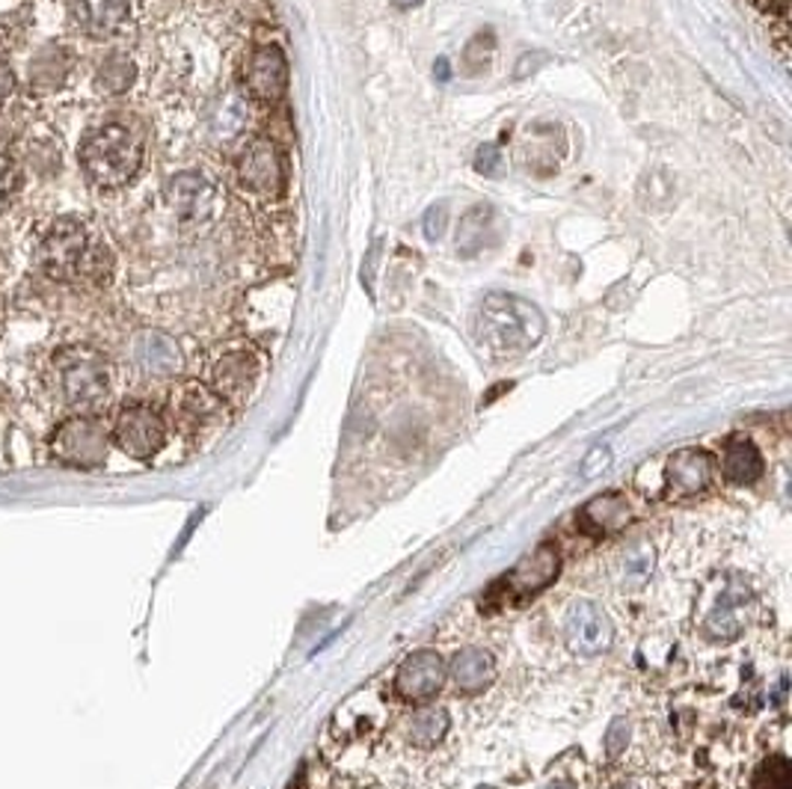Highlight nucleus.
I'll return each instance as SVG.
<instances>
[{"instance_id": "f257e3e1", "label": "nucleus", "mask_w": 792, "mask_h": 789, "mask_svg": "<svg viewBox=\"0 0 792 789\" xmlns=\"http://www.w3.org/2000/svg\"><path fill=\"white\" fill-rule=\"evenodd\" d=\"M472 332L481 351H487L493 360H514L543 339L547 318L535 303L522 300L517 294L493 292L479 303Z\"/></svg>"}, {"instance_id": "f03ea898", "label": "nucleus", "mask_w": 792, "mask_h": 789, "mask_svg": "<svg viewBox=\"0 0 792 789\" xmlns=\"http://www.w3.org/2000/svg\"><path fill=\"white\" fill-rule=\"evenodd\" d=\"M80 166L98 187H122L143 166V136L128 122H101L80 140Z\"/></svg>"}, {"instance_id": "7ed1b4c3", "label": "nucleus", "mask_w": 792, "mask_h": 789, "mask_svg": "<svg viewBox=\"0 0 792 789\" xmlns=\"http://www.w3.org/2000/svg\"><path fill=\"white\" fill-rule=\"evenodd\" d=\"M51 369H54V381H57L63 401L80 413L101 407L113 392V365L105 353L92 351V348L57 351Z\"/></svg>"}, {"instance_id": "20e7f679", "label": "nucleus", "mask_w": 792, "mask_h": 789, "mask_svg": "<svg viewBox=\"0 0 792 789\" xmlns=\"http://www.w3.org/2000/svg\"><path fill=\"white\" fill-rule=\"evenodd\" d=\"M264 371L267 360L253 341H229L208 362V386L223 404L244 407L262 386Z\"/></svg>"}, {"instance_id": "39448f33", "label": "nucleus", "mask_w": 792, "mask_h": 789, "mask_svg": "<svg viewBox=\"0 0 792 789\" xmlns=\"http://www.w3.org/2000/svg\"><path fill=\"white\" fill-rule=\"evenodd\" d=\"M92 250L87 226L75 217H59L40 241L42 271L54 280H78Z\"/></svg>"}, {"instance_id": "423d86ee", "label": "nucleus", "mask_w": 792, "mask_h": 789, "mask_svg": "<svg viewBox=\"0 0 792 789\" xmlns=\"http://www.w3.org/2000/svg\"><path fill=\"white\" fill-rule=\"evenodd\" d=\"M110 451V434L92 416H72L54 430L51 439V454L66 463V467L92 469L101 467L108 460Z\"/></svg>"}, {"instance_id": "0eeeda50", "label": "nucleus", "mask_w": 792, "mask_h": 789, "mask_svg": "<svg viewBox=\"0 0 792 789\" xmlns=\"http://www.w3.org/2000/svg\"><path fill=\"white\" fill-rule=\"evenodd\" d=\"M113 442L134 460H152L164 451L169 437L167 419L148 404H128L113 421Z\"/></svg>"}, {"instance_id": "6e6552de", "label": "nucleus", "mask_w": 792, "mask_h": 789, "mask_svg": "<svg viewBox=\"0 0 792 789\" xmlns=\"http://www.w3.org/2000/svg\"><path fill=\"white\" fill-rule=\"evenodd\" d=\"M173 419L182 434L190 439L215 437L217 430L226 428V404L217 398L208 383H182L173 392Z\"/></svg>"}, {"instance_id": "1a4fd4ad", "label": "nucleus", "mask_w": 792, "mask_h": 789, "mask_svg": "<svg viewBox=\"0 0 792 789\" xmlns=\"http://www.w3.org/2000/svg\"><path fill=\"white\" fill-rule=\"evenodd\" d=\"M238 182L250 194L271 199L279 196L285 187V161L279 155V149L264 136H255L244 146L241 157H238Z\"/></svg>"}, {"instance_id": "9d476101", "label": "nucleus", "mask_w": 792, "mask_h": 789, "mask_svg": "<svg viewBox=\"0 0 792 789\" xmlns=\"http://www.w3.org/2000/svg\"><path fill=\"white\" fill-rule=\"evenodd\" d=\"M564 638H568V647L573 654L597 656L615 642V626L597 603L579 600L564 617Z\"/></svg>"}, {"instance_id": "9b49d317", "label": "nucleus", "mask_w": 792, "mask_h": 789, "mask_svg": "<svg viewBox=\"0 0 792 789\" xmlns=\"http://www.w3.org/2000/svg\"><path fill=\"white\" fill-rule=\"evenodd\" d=\"M167 205L182 223H208L217 211V187L202 173H178L167 182Z\"/></svg>"}, {"instance_id": "f8f14e48", "label": "nucleus", "mask_w": 792, "mask_h": 789, "mask_svg": "<svg viewBox=\"0 0 792 789\" xmlns=\"http://www.w3.org/2000/svg\"><path fill=\"white\" fill-rule=\"evenodd\" d=\"M244 87L250 98H258L267 105L279 101L288 89V59H285L283 48H276V45L255 48L244 63Z\"/></svg>"}, {"instance_id": "ddd939ff", "label": "nucleus", "mask_w": 792, "mask_h": 789, "mask_svg": "<svg viewBox=\"0 0 792 789\" xmlns=\"http://www.w3.org/2000/svg\"><path fill=\"white\" fill-rule=\"evenodd\" d=\"M558 576V549L552 544L538 546L535 552H528L514 570H510L502 585L505 588V600H528V596L540 594L543 588L556 582Z\"/></svg>"}, {"instance_id": "4468645a", "label": "nucleus", "mask_w": 792, "mask_h": 789, "mask_svg": "<svg viewBox=\"0 0 792 789\" xmlns=\"http://www.w3.org/2000/svg\"><path fill=\"white\" fill-rule=\"evenodd\" d=\"M446 673H449V668H446L437 650H419V654L407 656L402 668H398L395 692L402 694L404 701H428V698H433L442 689Z\"/></svg>"}, {"instance_id": "2eb2a0df", "label": "nucleus", "mask_w": 792, "mask_h": 789, "mask_svg": "<svg viewBox=\"0 0 792 789\" xmlns=\"http://www.w3.org/2000/svg\"><path fill=\"white\" fill-rule=\"evenodd\" d=\"M715 463L704 449H680L668 458L666 467V496L689 498L704 493L713 484Z\"/></svg>"}, {"instance_id": "dca6fc26", "label": "nucleus", "mask_w": 792, "mask_h": 789, "mask_svg": "<svg viewBox=\"0 0 792 789\" xmlns=\"http://www.w3.org/2000/svg\"><path fill=\"white\" fill-rule=\"evenodd\" d=\"M80 28L96 40H113L134 28L138 0H75Z\"/></svg>"}, {"instance_id": "f3484780", "label": "nucleus", "mask_w": 792, "mask_h": 789, "mask_svg": "<svg viewBox=\"0 0 792 789\" xmlns=\"http://www.w3.org/2000/svg\"><path fill=\"white\" fill-rule=\"evenodd\" d=\"M131 360L146 377H173L182 369V351L167 332L143 330L131 341Z\"/></svg>"}, {"instance_id": "a211bd4d", "label": "nucleus", "mask_w": 792, "mask_h": 789, "mask_svg": "<svg viewBox=\"0 0 792 789\" xmlns=\"http://www.w3.org/2000/svg\"><path fill=\"white\" fill-rule=\"evenodd\" d=\"M632 519V505L624 493H603L594 502H587L585 511L579 514V526L587 535H608L620 532Z\"/></svg>"}, {"instance_id": "6ab92c4d", "label": "nucleus", "mask_w": 792, "mask_h": 789, "mask_svg": "<svg viewBox=\"0 0 792 789\" xmlns=\"http://www.w3.org/2000/svg\"><path fill=\"white\" fill-rule=\"evenodd\" d=\"M250 96L244 98L241 89H226L217 108L211 110V119H208V128H211V136L217 143H235L238 136L244 134L246 125H250Z\"/></svg>"}, {"instance_id": "aec40b11", "label": "nucleus", "mask_w": 792, "mask_h": 789, "mask_svg": "<svg viewBox=\"0 0 792 789\" xmlns=\"http://www.w3.org/2000/svg\"><path fill=\"white\" fill-rule=\"evenodd\" d=\"M449 671L460 692L481 694L490 682H493V677H496V665H493V656H490L487 650L466 647V650H460V654L451 659Z\"/></svg>"}, {"instance_id": "412c9836", "label": "nucleus", "mask_w": 792, "mask_h": 789, "mask_svg": "<svg viewBox=\"0 0 792 789\" xmlns=\"http://www.w3.org/2000/svg\"><path fill=\"white\" fill-rule=\"evenodd\" d=\"M763 454L751 439H727V446L722 451V472L730 484H754L757 478L763 475Z\"/></svg>"}, {"instance_id": "4be33fe9", "label": "nucleus", "mask_w": 792, "mask_h": 789, "mask_svg": "<svg viewBox=\"0 0 792 789\" xmlns=\"http://www.w3.org/2000/svg\"><path fill=\"white\" fill-rule=\"evenodd\" d=\"M493 232V208L490 205H475L466 215L460 217L458 238H454V250L463 259H475V255L487 246V238Z\"/></svg>"}, {"instance_id": "5701e85b", "label": "nucleus", "mask_w": 792, "mask_h": 789, "mask_svg": "<svg viewBox=\"0 0 792 789\" xmlns=\"http://www.w3.org/2000/svg\"><path fill=\"white\" fill-rule=\"evenodd\" d=\"M69 66L72 59L63 48H57V45L42 48L36 57L30 59V84L40 92H54L69 78Z\"/></svg>"}, {"instance_id": "b1692460", "label": "nucleus", "mask_w": 792, "mask_h": 789, "mask_svg": "<svg viewBox=\"0 0 792 789\" xmlns=\"http://www.w3.org/2000/svg\"><path fill=\"white\" fill-rule=\"evenodd\" d=\"M138 80V66L134 59L128 54H110V57L101 59V66L96 72V87L105 92V96H122L131 89V84Z\"/></svg>"}, {"instance_id": "393cba45", "label": "nucleus", "mask_w": 792, "mask_h": 789, "mask_svg": "<svg viewBox=\"0 0 792 789\" xmlns=\"http://www.w3.org/2000/svg\"><path fill=\"white\" fill-rule=\"evenodd\" d=\"M739 605H745V594H724L713 605V612L706 614V629L715 638H736L743 629V617H739Z\"/></svg>"}, {"instance_id": "a878e982", "label": "nucleus", "mask_w": 792, "mask_h": 789, "mask_svg": "<svg viewBox=\"0 0 792 789\" xmlns=\"http://www.w3.org/2000/svg\"><path fill=\"white\" fill-rule=\"evenodd\" d=\"M449 712L446 710H425L419 712L410 724V742L419 748H431L449 733Z\"/></svg>"}, {"instance_id": "bb28decb", "label": "nucleus", "mask_w": 792, "mask_h": 789, "mask_svg": "<svg viewBox=\"0 0 792 789\" xmlns=\"http://www.w3.org/2000/svg\"><path fill=\"white\" fill-rule=\"evenodd\" d=\"M754 789H792V775H790V760L774 754L769 760L760 763V769L754 771Z\"/></svg>"}, {"instance_id": "cd10ccee", "label": "nucleus", "mask_w": 792, "mask_h": 789, "mask_svg": "<svg viewBox=\"0 0 792 789\" xmlns=\"http://www.w3.org/2000/svg\"><path fill=\"white\" fill-rule=\"evenodd\" d=\"M490 57H493V33L487 30V33H479V36L466 45L463 59H466V68L481 72V68L490 66Z\"/></svg>"}, {"instance_id": "c85d7f7f", "label": "nucleus", "mask_w": 792, "mask_h": 789, "mask_svg": "<svg viewBox=\"0 0 792 789\" xmlns=\"http://www.w3.org/2000/svg\"><path fill=\"white\" fill-rule=\"evenodd\" d=\"M475 169H479L481 176L499 178L502 173H505L502 149L496 146V143H484V146H479V152H475Z\"/></svg>"}, {"instance_id": "c756f323", "label": "nucleus", "mask_w": 792, "mask_h": 789, "mask_svg": "<svg viewBox=\"0 0 792 789\" xmlns=\"http://www.w3.org/2000/svg\"><path fill=\"white\" fill-rule=\"evenodd\" d=\"M650 567H653V552L650 549H629L624 556V579L626 582H632V579H645L650 573Z\"/></svg>"}, {"instance_id": "7c9ffc66", "label": "nucleus", "mask_w": 792, "mask_h": 789, "mask_svg": "<svg viewBox=\"0 0 792 789\" xmlns=\"http://www.w3.org/2000/svg\"><path fill=\"white\" fill-rule=\"evenodd\" d=\"M446 223H449V205H431V208L425 211V220H421L425 238H428V241H440L442 234H446Z\"/></svg>"}, {"instance_id": "2f4dec72", "label": "nucleus", "mask_w": 792, "mask_h": 789, "mask_svg": "<svg viewBox=\"0 0 792 789\" xmlns=\"http://www.w3.org/2000/svg\"><path fill=\"white\" fill-rule=\"evenodd\" d=\"M626 733H629V727H626L624 719H620V722L612 724V731H608V736H606V750H608V757H615L617 750L624 748V742H620V739H626Z\"/></svg>"}, {"instance_id": "473e14b6", "label": "nucleus", "mask_w": 792, "mask_h": 789, "mask_svg": "<svg viewBox=\"0 0 792 789\" xmlns=\"http://www.w3.org/2000/svg\"><path fill=\"white\" fill-rule=\"evenodd\" d=\"M12 89H15V75H12V68L7 63H0V105L10 98Z\"/></svg>"}, {"instance_id": "72a5a7b5", "label": "nucleus", "mask_w": 792, "mask_h": 789, "mask_svg": "<svg viewBox=\"0 0 792 789\" xmlns=\"http://www.w3.org/2000/svg\"><path fill=\"white\" fill-rule=\"evenodd\" d=\"M757 7L769 15H778V19H787V0H757Z\"/></svg>"}, {"instance_id": "f704fd0d", "label": "nucleus", "mask_w": 792, "mask_h": 789, "mask_svg": "<svg viewBox=\"0 0 792 789\" xmlns=\"http://www.w3.org/2000/svg\"><path fill=\"white\" fill-rule=\"evenodd\" d=\"M12 185H15V182H12V169L0 161V202H3V196L10 194Z\"/></svg>"}, {"instance_id": "c9c22d12", "label": "nucleus", "mask_w": 792, "mask_h": 789, "mask_svg": "<svg viewBox=\"0 0 792 789\" xmlns=\"http://www.w3.org/2000/svg\"><path fill=\"white\" fill-rule=\"evenodd\" d=\"M433 75H437V78H440V80H449V78H451L449 59H446V57L437 59V63H433Z\"/></svg>"}, {"instance_id": "e433bc0d", "label": "nucleus", "mask_w": 792, "mask_h": 789, "mask_svg": "<svg viewBox=\"0 0 792 789\" xmlns=\"http://www.w3.org/2000/svg\"><path fill=\"white\" fill-rule=\"evenodd\" d=\"M425 0H392V7L395 10H416V7H421Z\"/></svg>"}, {"instance_id": "4c0bfd02", "label": "nucleus", "mask_w": 792, "mask_h": 789, "mask_svg": "<svg viewBox=\"0 0 792 789\" xmlns=\"http://www.w3.org/2000/svg\"><path fill=\"white\" fill-rule=\"evenodd\" d=\"M288 789H309V787H306V771H300V775H297V778L292 780V787H288Z\"/></svg>"}, {"instance_id": "58836bf2", "label": "nucleus", "mask_w": 792, "mask_h": 789, "mask_svg": "<svg viewBox=\"0 0 792 789\" xmlns=\"http://www.w3.org/2000/svg\"><path fill=\"white\" fill-rule=\"evenodd\" d=\"M549 789H573V787H568V783H552Z\"/></svg>"}, {"instance_id": "ea45409f", "label": "nucleus", "mask_w": 792, "mask_h": 789, "mask_svg": "<svg viewBox=\"0 0 792 789\" xmlns=\"http://www.w3.org/2000/svg\"><path fill=\"white\" fill-rule=\"evenodd\" d=\"M481 789H490V787H481Z\"/></svg>"}]
</instances>
